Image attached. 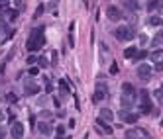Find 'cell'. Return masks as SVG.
<instances>
[{"label":"cell","mask_w":163,"mask_h":139,"mask_svg":"<svg viewBox=\"0 0 163 139\" xmlns=\"http://www.w3.org/2000/svg\"><path fill=\"white\" fill-rule=\"evenodd\" d=\"M136 96H138V94H122V96H120L122 108H124V110H130L132 106L136 104Z\"/></svg>","instance_id":"7"},{"label":"cell","mask_w":163,"mask_h":139,"mask_svg":"<svg viewBox=\"0 0 163 139\" xmlns=\"http://www.w3.org/2000/svg\"><path fill=\"white\" fill-rule=\"evenodd\" d=\"M122 122H124V123H136V122H138V114H130V112H128V114L124 116Z\"/></svg>","instance_id":"18"},{"label":"cell","mask_w":163,"mask_h":139,"mask_svg":"<svg viewBox=\"0 0 163 139\" xmlns=\"http://www.w3.org/2000/svg\"><path fill=\"white\" fill-rule=\"evenodd\" d=\"M57 139H71V137H69V135H67V137H65V135H57Z\"/></svg>","instance_id":"38"},{"label":"cell","mask_w":163,"mask_h":139,"mask_svg":"<svg viewBox=\"0 0 163 139\" xmlns=\"http://www.w3.org/2000/svg\"><path fill=\"white\" fill-rule=\"evenodd\" d=\"M155 98H159V100H163V94H161V90H155Z\"/></svg>","instance_id":"37"},{"label":"cell","mask_w":163,"mask_h":139,"mask_svg":"<svg viewBox=\"0 0 163 139\" xmlns=\"http://www.w3.org/2000/svg\"><path fill=\"white\" fill-rule=\"evenodd\" d=\"M157 8H159V0H150V2H147V10L150 12L157 10Z\"/></svg>","instance_id":"23"},{"label":"cell","mask_w":163,"mask_h":139,"mask_svg":"<svg viewBox=\"0 0 163 139\" xmlns=\"http://www.w3.org/2000/svg\"><path fill=\"white\" fill-rule=\"evenodd\" d=\"M124 6L128 10H132V12H136L138 8H139V4H138V0H124Z\"/></svg>","instance_id":"15"},{"label":"cell","mask_w":163,"mask_h":139,"mask_svg":"<svg viewBox=\"0 0 163 139\" xmlns=\"http://www.w3.org/2000/svg\"><path fill=\"white\" fill-rule=\"evenodd\" d=\"M29 75H32V77L39 75V67H38V65H35V67H29Z\"/></svg>","instance_id":"27"},{"label":"cell","mask_w":163,"mask_h":139,"mask_svg":"<svg viewBox=\"0 0 163 139\" xmlns=\"http://www.w3.org/2000/svg\"><path fill=\"white\" fill-rule=\"evenodd\" d=\"M145 57H147V51H138L134 59H136V61H142V59H145Z\"/></svg>","instance_id":"26"},{"label":"cell","mask_w":163,"mask_h":139,"mask_svg":"<svg viewBox=\"0 0 163 139\" xmlns=\"http://www.w3.org/2000/svg\"><path fill=\"white\" fill-rule=\"evenodd\" d=\"M159 55H161L159 51H153V53H151V59H153V61H159Z\"/></svg>","instance_id":"34"},{"label":"cell","mask_w":163,"mask_h":139,"mask_svg":"<svg viewBox=\"0 0 163 139\" xmlns=\"http://www.w3.org/2000/svg\"><path fill=\"white\" fill-rule=\"evenodd\" d=\"M0 120H4V114L2 112H0Z\"/></svg>","instance_id":"39"},{"label":"cell","mask_w":163,"mask_h":139,"mask_svg":"<svg viewBox=\"0 0 163 139\" xmlns=\"http://www.w3.org/2000/svg\"><path fill=\"white\" fill-rule=\"evenodd\" d=\"M96 92L102 94V96H106V94H108V84H106V82H100V80H98V82H96Z\"/></svg>","instance_id":"14"},{"label":"cell","mask_w":163,"mask_h":139,"mask_svg":"<svg viewBox=\"0 0 163 139\" xmlns=\"http://www.w3.org/2000/svg\"><path fill=\"white\" fill-rule=\"evenodd\" d=\"M6 20L8 22H16L18 20V10H6Z\"/></svg>","instance_id":"20"},{"label":"cell","mask_w":163,"mask_h":139,"mask_svg":"<svg viewBox=\"0 0 163 139\" xmlns=\"http://www.w3.org/2000/svg\"><path fill=\"white\" fill-rule=\"evenodd\" d=\"M136 53H138L136 45H132V47H128V49L124 51V57H128V59H134V57H136Z\"/></svg>","instance_id":"19"},{"label":"cell","mask_w":163,"mask_h":139,"mask_svg":"<svg viewBox=\"0 0 163 139\" xmlns=\"http://www.w3.org/2000/svg\"><path fill=\"white\" fill-rule=\"evenodd\" d=\"M134 35H136V32L130 26H120V27L114 30V37L120 39V41H130V39H134Z\"/></svg>","instance_id":"2"},{"label":"cell","mask_w":163,"mask_h":139,"mask_svg":"<svg viewBox=\"0 0 163 139\" xmlns=\"http://www.w3.org/2000/svg\"><path fill=\"white\" fill-rule=\"evenodd\" d=\"M139 98H142V102H139V112L142 114H153V104L150 100V92L147 90H139Z\"/></svg>","instance_id":"3"},{"label":"cell","mask_w":163,"mask_h":139,"mask_svg":"<svg viewBox=\"0 0 163 139\" xmlns=\"http://www.w3.org/2000/svg\"><path fill=\"white\" fill-rule=\"evenodd\" d=\"M122 94H138V92H136V88H134V84L124 82V84H122Z\"/></svg>","instance_id":"17"},{"label":"cell","mask_w":163,"mask_h":139,"mask_svg":"<svg viewBox=\"0 0 163 139\" xmlns=\"http://www.w3.org/2000/svg\"><path fill=\"white\" fill-rule=\"evenodd\" d=\"M112 118H114L112 110H108V108H102V110H100V120H104V122H110Z\"/></svg>","instance_id":"12"},{"label":"cell","mask_w":163,"mask_h":139,"mask_svg":"<svg viewBox=\"0 0 163 139\" xmlns=\"http://www.w3.org/2000/svg\"><path fill=\"white\" fill-rule=\"evenodd\" d=\"M161 127H163V120H161Z\"/></svg>","instance_id":"42"},{"label":"cell","mask_w":163,"mask_h":139,"mask_svg":"<svg viewBox=\"0 0 163 139\" xmlns=\"http://www.w3.org/2000/svg\"><path fill=\"white\" fill-rule=\"evenodd\" d=\"M85 4H87V6H88V0H85Z\"/></svg>","instance_id":"40"},{"label":"cell","mask_w":163,"mask_h":139,"mask_svg":"<svg viewBox=\"0 0 163 139\" xmlns=\"http://www.w3.org/2000/svg\"><path fill=\"white\" fill-rule=\"evenodd\" d=\"M69 47H75V22L69 26Z\"/></svg>","instance_id":"13"},{"label":"cell","mask_w":163,"mask_h":139,"mask_svg":"<svg viewBox=\"0 0 163 139\" xmlns=\"http://www.w3.org/2000/svg\"><path fill=\"white\" fill-rule=\"evenodd\" d=\"M96 129H100V131H104V133H108V135H110V133H112V127H110V126H108V122H104V120H100V118H98V120H96Z\"/></svg>","instance_id":"11"},{"label":"cell","mask_w":163,"mask_h":139,"mask_svg":"<svg viewBox=\"0 0 163 139\" xmlns=\"http://www.w3.org/2000/svg\"><path fill=\"white\" fill-rule=\"evenodd\" d=\"M43 45H45V37H43V27H35V30L29 33V37L26 41V49L29 53H34V51H39Z\"/></svg>","instance_id":"1"},{"label":"cell","mask_w":163,"mask_h":139,"mask_svg":"<svg viewBox=\"0 0 163 139\" xmlns=\"http://www.w3.org/2000/svg\"><path fill=\"white\" fill-rule=\"evenodd\" d=\"M106 16H108V20H112V22H120L124 14L120 12V8H116V6H108L106 8Z\"/></svg>","instance_id":"9"},{"label":"cell","mask_w":163,"mask_h":139,"mask_svg":"<svg viewBox=\"0 0 163 139\" xmlns=\"http://www.w3.org/2000/svg\"><path fill=\"white\" fill-rule=\"evenodd\" d=\"M59 88H61L63 94H69L71 88H69V84H67V80H59Z\"/></svg>","instance_id":"22"},{"label":"cell","mask_w":163,"mask_h":139,"mask_svg":"<svg viewBox=\"0 0 163 139\" xmlns=\"http://www.w3.org/2000/svg\"><path fill=\"white\" fill-rule=\"evenodd\" d=\"M126 139H151V135L142 127H130L126 131Z\"/></svg>","instance_id":"4"},{"label":"cell","mask_w":163,"mask_h":139,"mask_svg":"<svg viewBox=\"0 0 163 139\" xmlns=\"http://www.w3.org/2000/svg\"><path fill=\"white\" fill-rule=\"evenodd\" d=\"M43 10H45V6H43V4H39V6H38V10H35V14H34V16H35V18H39L41 14H43Z\"/></svg>","instance_id":"28"},{"label":"cell","mask_w":163,"mask_h":139,"mask_svg":"<svg viewBox=\"0 0 163 139\" xmlns=\"http://www.w3.org/2000/svg\"><path fill=\"white\" fill-rule=\"evenodd\" d=\"M102 98H104V96H102V94H98V92H94V96H92V102H94V104H98V102H100Z\"/></svg>","instance_id":"30"},{"label":"cell","mask_w":163,"mask_h":139,"mask_svg":"<svg viewBox=\"0 0 163 139\" xmlns=\"http://www.w3.org/2000/svg\"><path fill=\"white\" fill-rule=\"evenodd\" d=\"M161 41H163V33H157V35H155V37L151 39V47H159Z\"/></svg>","instance_id":"21"},{"label":"cell","mask_w":163,"mask_h":139,"mask_svg":"<svg viewBox=\"0 0 163 139\" xmlns=\"http://www.w3.org/2000/svg\"><path fill=\"white\" fill-rule=\"evenodd\" d=\"M38 92H39V86L35 84V80H32V78L24 80V94L26 96H35Z\"/></svg>","instance_id":"6"},{"label":"cell","mask_w":163,"mask_h":139,"mask_svg":"<svg viewBox=\"0 0 163 139\" xmlns=\"http://www.w3.org/2000/svg\"><path fill=\"white\" fill-rule=\"evenodd\" d=\"M26 63H28V65H32V67H34V65H35V63H38V57H34V55H29Z\"/></svg>","instance_id":"29"},{"label":"cell","mask_w":163,"mask_h":139,"mask_svg":"<svg viewBox=\"0 0 163 139\" xmlns=\"http://www.w3.org/2000/svg\"><path fill=\"white\" fill-rule=\"evenodd\" d=\"M159 90H161V94H163V86H161V88H159Z\"/></svg>","instance_id":"41"},{"label":"cell","mask_w":163,"mask_h":139,"mask_svg":"<svg viewBox=\"0 0 163 139\" xmlns=\"http://www.w3.org/2000/svg\"><path fill=\"white\" fill-rule=\"evenodd\" d=\"M10 135H12V139H22L24 137V123L22 122H14L12 129H10Z\"/></svg>","instance_id":"8"},{"label":"cell","mask_w":163,"mask_h":139,"mask_svg":"<svg viewBox=\"0 0 163 139\" xmlns=\"http://www.w3.org/2000/svg\"><path fill=\"white\" fill-rule=\"evenodd\" d=\"M110 72H112V75H116V72H118V65H116V63L110 65Z\"/></svg>","instance_id":"33"},{"label":"cell","mask_w":163,"mask_h":139,"mask_svg":"<svg viewBox=\"0 0 163 139\" xmlns=\"http://www.w3.org/2000/svg\"><path fill=\"white\" fill-rule=\"evenodd\" d=\"M126 114H128V110H124V108H122L120 112H118V118H120V120H124V116H126Z\"/></svg>","instance_id":"35"},{"label":"cell","mask_w":163,"mask_h":139,"mask_svg":"<svg viewBox=\"0 0 163 139\" xmlns=\"http://www.w3.org/2000/svg\"><path fill=\"white\" fill-rule=\"evenodd\" d=\"M0 2H6V0H0Z\"/></svg>","instance_id":"43"},{"label":"cell","mask_w":163,"mask_h":139,"mask_svg":"<svg viewBox=\"0 0 163 139\" xmlns=\"http://www.w3.org/2000/svg\"><path fill=\"white\" fill-rule=\"evenodd\" d=\"M55 133H57V135H63V133H65V126H57V127H55Z\"/></svg>","instance_id":"32"},{"label":"cell","mask_w":163,"mask_h":139,"mask_svg":"<svg viewBox=\"0 0 163 139\" xmlns=\"http://www.w3.org/2000/svg\"><path fill=\"white\" fill-rule=\"evenodd\" d=\"M38 131L43 135H49V133H53V126H51L49 122H39L38 123Z\"/></svg>","instance_id":"10"},{"label":"cell","mask_w":163,"mask_h":139,"mask_svg":"<svg viewBox=\"0 0 163 139\" xmlns=\"http://www.w3.org/2000/svg\"><path fill=\"white\" fill-rule=\"evenodd\" d=\"M38 67L39 69H47L49 67V61L45 59V57H39V59H38Z\"/></svg>","instance_id":"24"},{"label":"cell","mask_w":163,"mask_h":139,"mask_svg":"<svg viewBox=\"0 0 163 139\" xmlns=\"http://www.w3.org/2000/svg\"><path fill=\"white\" fill-rule=\"evenodd\" d=\"M161 24H163V20H161L159 16H150V18H147V26L157 27V26H161Z\"/></svg>","instance_id":"16"},{"label":"cell","mask_w":163,"mask_h":139,"mask_svg":"<svg viewBox=\"0 0 163 139\" xmlns=\"http://www.w3.org/2000/svg\"><path fill=\"white\" fill-rule=\"evenodd\" d=\"M136 75H138V78L142 80V82H147V80L151 78V67H150V65H145V63L139 65L138 71H136Z\"/></svg>","instance_id":"5"},{"label":"cell","mask_w":163,"mask_h":139,"mask_svg":"<svg viewBox=\"0 0 163 139\" xmlns=\"http://www.w3.org/2000/svg\"><path fill=\"white\" fill-rule=\"evenodd\" d=\"M155 71H157V72H163V61H155Z\"/></svg>","instance_id":"31"},{"label":"cell","mask_w":163,"mask_h":139,"mask_svg":"<svg viewBox=\"0 0 163 139\" xmlns=\"http://www.w3.org/2000/svg\"><path fill=\"white\" fill-rule=\"evenodd\" d=\"M16 100H18V96H16L14 92H8V94H6V102H10V104H14Z\"/></svg>","instance_id":"25"},{"label":"cell","mask_w":163,"mask_h":139,"mask_svg":"<svg viewBox=\"0 0 163 139\" xmlns=\"http://www.w3.org/2000/svg\"><path fill=\"white\" fill-rule=\"evenodd\" d=\"M4 137H6V129L0 126V139H4Z\"/></svg>","instance_id":"36"}]
</instances>
